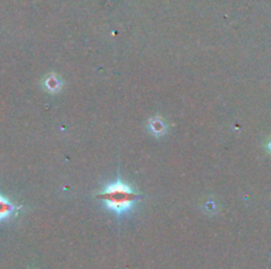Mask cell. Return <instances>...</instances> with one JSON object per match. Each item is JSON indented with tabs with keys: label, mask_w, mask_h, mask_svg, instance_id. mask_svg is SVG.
<instances>
[{
	"label": "cell",
	"mask_w": 271,
	"mask_h": 269,
	"mask_svg": "<svg viewBox=\"0 0 271 269\" xmlns=\"http://www.w3.org/2000/svg\"><path fill=\"white\" fill-rule=\"evenodd\" d=\"M97 197L105 202L107 210L115 212L119 216L132 211L136 202L140 200L139 193L120 178L112 184H108L101 193H98Z\"/></svg>",
	"instance_id": "6da1fadb"
},
{
	"label": "cell",
	"mask_w": 271,
	"mask_h": 269,
	"mask_svg": "<svg viewBox=\"0 0 271 269\" xmlns=\"http://www.w3.org/2000/svg\"><path fill=\"white\" fill-rule=\"evenodd\" d=\"M44 87L48 90L49 92H57L60 91V89L62 87V82L60 81V78H57L54 74L48 75L45 79H44Z\"/></svg>",
	"instance_id": "277c9868"
},
{
	"label": "cell",
	"mask_w": 271,
	"mask_h": 269,
	"mask_svg": "<svg viewBox=\"0 0 271 269\" xmlns=\"http://www.w3.org/2000/svg\"><path fill=\"white\" fill-rule=\"evenodd\" d=\"M269 150H270V152H271V140H270V142H269Z\"/></svg>",
	"instance_id": "5b68a950"
},
{
	"label": "cell",
	"mask_w": 271,
	"mask_h": 269,
	"mask_svg": "<svg viewBox=\"0 0 271 269\" xmlns=\"http://www.w3.org/2000/svg\"><path fill=\"white\" fill-rule=\"evenodd\" d=\"M15 211H16L15 204L12 203L8 198L0 196V222L12 218V215L15 214Z\"/></svg>",
	"instance_id": "7a4b0ae2"
},
{
	"label": "cell",
	"mask_w": 271,
	"mask_h": 269,
	"mask_svg": "<svg viewBox=\"0 0 271 269\" xmlns=\"http://www.w3.org/2000/svg\"><path fill=\"white\" fill-rule=\"evenodd\" d=\"M148 130H150V132H151L152 134H155V136H162V134H166L167 124L162 118L155 116V118H152V119L148 122Z\"/></svg>",
	"instance_id": "3957f363"
}]
</instances>
